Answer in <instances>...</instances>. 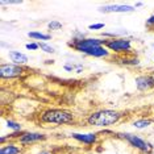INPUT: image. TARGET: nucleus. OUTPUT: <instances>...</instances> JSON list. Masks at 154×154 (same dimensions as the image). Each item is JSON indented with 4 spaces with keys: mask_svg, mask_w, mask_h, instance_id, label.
Here are the masks:
<instances>
[{
    "mask_svg": "<svg viewBox=\"0 0 154 154\" xmlns=\"http://www.w3.org/2000/svg\"><path fill=\"white\" fill-rule=\"evenodd\" d=\"M28 37L32 38V40H34L36 42H41V41L46 42V41H50V40H51V34H49V33H42V32H40V30L28 32Z\"/></svg>",
    "mask_w": 154,
    "mask_h": 154,
    "instance_id": "obj_13",
    "label": "nucleus"
},
{
    "mask_svg": "<svg viewBox=\"0 0 154 154\" xmlns=\"http://www.w3.org/2000/svg\"><path fill=\"white\" fill-rule=\"evenodd\" d=\"M83 54L88 55V57H94V58H108V57H111V51L108 50L106 46H95V48L87 49Z\"/></svg>",
    "mask_w": 154,
    "mask_h": 154,
    "instance_id": "obj_10",
    "label": "nucleus"
},
{
    "mask_svg": "<svg viewBox=\"0 0 154 154\" xmlns=\"http://www.w3.org/2000/svg\"><path fill=\"white\" fill-rule=\"evenodd\" d=\"M38 45H40V49L44 51V53H46V54H54L55 53V49L51 46V45H49L48 42L41 41V42H38Z\"/></svg>",
    "mask_w": 154,
    "mask_h": 154,
    "instance_id": "obj_18",
    "label": "nucleus"
},
{
    "mask_svg": "<svg viewBox=\"0 0 154 154\" xmlns=\"http://www.w3.org/2000/svg\"><path fill=\"white\" fill-rule=\"evenodd\" d=\"M5 125H7V128L11 129L12 132H24L23 131V125L20 124V122L15 121V120H11V119H7Z\"/></svg>",
    "mask_w": 154,
    "mask_h": 154,
    "instance_id": "obj_17",
    "label": "nucleus"
},
{
    "mask_svg": "<svg viewBox=\"0 0 154 154\" xmlns=\"http://www.w3.org/2000/svg\"><path fill=\"white\" fill-rule=\"evenodd\" d=\"M48 140V136L45 133L41 132H30V131H24L21 133V136L17 140V143L23 146V148H28L30 145H34V143H40L44 142Z\"/></svg>",
    "mask_w": 154,
    "mask_h": 154,
    "instance_id": "obj_6",
    "label": "nucleus"
},
{
    "mask_svg": "<svg viewBox=\"0 0 154 154\" xmlns=\"http://www.w3.org/2000/svg\"><path fill=\"white\" fill-rule=\"evenodd\" d=\"M37 154H53V153L48 152V150H42V152H40V153H37Z\"/></svg>",
    "mask_w": 154,
    "mask_h": 154,
    "instance_id": "obj_26",
    "label": "nucleus"
},
{
    "mask_svg": "<svg viewBox=\"0 0 154 154\" xmlns=\"http://www.w3.org/2000/svg\"><path fill=\"white\" fill-rule=\"evenodd\" d=\"M152 120L150 119H146V117H142V119H137V120L133 121V127H134L136 129H138V131H142V129H146L149 128L150 125H152Z\"/></svg>",
    "mask_w": 154,
    "mask_h": 154,
    "instance_id": "obj_14",
    "label": "nucleus"
},
{
    "mask_svg": "<svg viewBox=\"0 0 154 154\" xmlns=\"http://www.w3.org/2000/svg\"><path fill=\"white\" fill-rule=\"evenodd\" d=\"M136 8L129 4H115V11L113 13H132L134 12Z\"/></svg>",
    "mask_w": 154,
    "mask_h": 154,
    "instance_id": "obj_16",
    "label": "nucleus"
},
{
    "mask_svg": "<svg viewBox=\"0 0 154 154\" xmlns=\"http://www.w3.org/2000/svg\"><path fill=\"white\" fill-rule=\"evenodd\" d=\"M152 46H153V48H154V42H153V44H152Z\"/></svg>",
    "mask_w": 154,
    "mask_h": 154,
    "instance_id": "obj_28",
    "label": "nucleus"
},
{
    "mask_svg": "<svg viewBox=\"0 0 154 154\" xmlns=\"http://www.w3.org/2000/svg\"><path fill=\"white\" fill-rule=\"evenodd\" d=\"M134 85L138 91H149L154 88V80L150 76V74H141V75L136 76Z\"/></svg>",
    "mask_w": 154,
    "mask_h": 154,
    "instance_id": "obj_9",
    "label": "nucleus"
},
{
    "mask_svg": "<svg viewBox=\"0 0 154 154\" xmlns=\"http://www.w3.org/2000/svg\"><path fill=\"white\" fill-rule=\"evenodd\" d=\"M153 61H154V59H153Z\"/></svg>",
    "mask_w": 154,
    "mask_h": 154,
    "instance_id": "obj_29",
    "label": "nucleus"
},
{
    "mask_svg": "<svg viewBox=\"0 0 154 154\" xmlns=\"http://www.w3.org/2000/svg\"><path fill=\"white\" fill-rule=\"evenodd\" d=\"M70 137L75 141H78L79 143H83V145H87V146H92V145H96L99 142V134L97 133H76V132H72L70 134Z\"/></svg>",
    "mask_w": 154,
    "mask_h": 154,
    "instance_id": "obj_8",
    "label": "nucleus"
},
{
    "mask_svg": "<svg viewBox=\"0 0 154 154\" xmlns=\"http://www.w3.org/2000/svg\"><path fill=\"white\" fill-rule=\"evenodd\" d=\"M116 137L122 140V141H125L132 149H134L136 152H138L140 154H152L153 153V145L148 140L142 138L141 136H138V134L129 133V132H121V133H117Z\"/></svg>",
    "mask_w": 154,
    "mask_h": 154,
    "instance_id": "obj_3",
    "label": "nucleus"
},
{
    "mask_svg": "<svg viewBox=\"0 0 154 154\" xmlns=\"http://www.w3.org/2000/svg\"><path fill=\"white\" fill-rule=\"evenodd\" d=\"M121 63L125 66H140V58L134 57V55H127V57H121L120 58Z\"/></svg>",
    "mask_w": 154,
    "mask_h": 154,
    "instance_id": "obj_15",
    "label": "nucleus"
},
{
    "mask_svg": "<svg viewBox=\"0 0 154 154\" xmlns=\"http://www.w3.org/2000/svg\"><path fill=\"white\" fill-rule=\"evenodd\" d=\"M62 26H63V24H62L61 21H58V20H51V21L48 23V29L49 30H54V32L61 30Z\"/></svg>",
    "mask_w": 154,
    "mask_h": 154,
    "instance_id": "obj_19",
    "label": "nucleus"
},
{
    "mask_svg": "<svg viewBox=\"0 0 154 154\" xmlns=\"http://www.w3.org/2000/svg\"><path fill=\"white\" fill-rule=\"evenodd\" d=\"M63 69L66 70V71H72V70H74V66H70V65H65V66H63Z\"/></svg>",
    "mask_w": 154,
    "mask_h": 154,
    "instance_id": "obj_24",
    "label": "nucleus"
},
{
    "mask_svg": "<svg viewBox=\"0 0 154 154\" xmlns=\"http://www.w3.org/2000/svg\"><path fill=\"white\" fill-rule=\"evenodd\" d=\"M25 74L24 66L15 65V63H4L0 65V76L2 79H16L21 78Z\"/></svg>",
    "mask_w": 154,
    "mask_h": 154,
    "instance_id": "obj_7",
    "label": "nucleus"
},
{
    "mask_svg": "<svg viewBox=\"0 0 154 154\" xmlns=\"http://www.w3.org/2000/svg\"><path fill=\"white\" fill-rule=\"evenodd\" d=\"M142 5H143V3H142V2H138V3H136L134 8H138V7H142Z\"/></svg>",
    "mask_w": 154,
    "mask_h": 154,
    "instance_id": "obj_25",
    "label": "nucleus"
},
{
    "mask_svg": "<svg viewBox=\"0 0 154 154\" xmlns=\"http://www.w3.org/2000/svg\"><path fill=\"white\" fill-rule=\"evenodd\" d=\"M25 49L26 50H38L40 49V45H38V42H36V41H33V42H29L25 45Z\"/></svg>",
    "mask_w": 154,
    "mask_h": 154,
    "instance_id": "obj_22",
    "label": "nucleus"
},
{
    "mask_svg": "<svg viewBox=\"0 0 154 154\" xmlns=\"http://www.w3.org/2000/svg\"><path fill=\"white\" fill-rule=\"evenodd\" d=\"M150 76H152V78H153V80H154V70H153L152 72H150Z\"/></svg>",
    "mask_w": 154,
    "mask_h": 154,
    "instance_id": "obj_27",
    "label": "nucleus"
},
{
    "mask_svg": "<svg viewBox=\"0 0 154 154\" xmlns=\"http://www.w3.org/2000/svg\"><path fill=\"white\" fill-rule=\"evenodd\" d=\"M106 48L111 53L120 55H132L133 51V41L129 37H115L107 38Z\"/></svg>",
    "mask_w": 154,
    "mask_h": 154,
    "instance_id": "obj_4",
    "label": "nucleus"
},
{
    "mask_svg": "<svg viewBox=\"0 0 154 154\" xmlns=\"http://www.w3.org/2000/svg\"><path fill=\"white\" fill-rule=\"evenodd\" d=\"M8 58L12 61V63L20 65V66L26 65L28 61H29L28 55L24 54V53H21V51H19V50H9V51H8Z\"/></svg>",
    "mask_w": 154,
    "mask_h": 154,
    "instance_id": "obj_11",
    "label": "nucleus"
},
{
    "mask_svg": "<svg viewBox=\"0 0 154 154\" xmlns=\"http://www.w3.org/2000/svg\"><path fill=\"white\" fill-rule=\"evenodd\" d=\"M2 5H21L24 2L21 0H2Z\"/></svg>",
    "mask_w": 154,
    "mask_h": 154,
    "instance_id": "obj_20",
    "label": "nucleus"
},
{
    "mask_svg": "<svg viewBox=\"0 0 154 154\" xmlns=\"http://www.w3.org/2000/svg\"><path fill=\"white\" fill-rule=\"evenodd\" d=\"M38 120L41 124H51V125H67L74 124L76 121L75 115L67 109L62 108H48L38 115Z\"/></svg>",
    "mask_w": 154,
    "mask_h": 154,
    "instance_id": "obj_2",
    "label": "nucleus"
},
{
    "mask_svg": "<svg viewBox=\"0 0 154 154\" xmlns=\"http://www.w3.org/2000/svg\"><path fill=\"white\" fill-rule=\"evenodd\" d=\"M145 25H146V28H148V29H150V30L154 29V13H153L152 16L148 17V20H146Z\"/></svg>",
    "mask_w": 154,
    "mask_h": 154,
    "instance_id": "obj_21",
    "label": "nucleus"
},
{
    "mask_svg": "<svg viewBox=\"0 0 154 154\" xmlns=\"http://www.w3.org/2000/svg\"><path fill=\"white\" fill-rule=\"evenodd\" d=\"M23 146L17 142H7L5 145H2L0 148V154H21Z\"/></svg>",
    "mask_w": 154,
    "mask_h": 154,
    "instance_id": "obj_12",
    "label": "nucleus"
},
{
    "mask_svg": "<svg viewBox=\"0 0 154 154\" xmlns=\"http://www.w3.org/2000/svg\"><path fill=\"white\" fill-rule=\"evenodd\" d=\"M122 117H124V115L120 111L103 108V109L91 112L86 119V122L95 128H108L112 127V125L119 124Z\"/></svg>",
    "mask_w": 154,
    "mask_h": 154,
    "instance_id": "obj_1",
    "label": "nucleus"
},
{
    "mask_svg": "<svg viewBox=\"0 0 154 154\" xmlns=\"http://www.w3.org/2000/svg\"><path fill=\"white\" fill-rule=\"evenodd\" d=\"M104 28V24L103 23H96V24H90L88 25V29L90 30H100Z\"/></svg>",
    "mask_w": 154,
    "mask_h": 154,
    "instance_id": "obj_23",
    "label": "nucleus"
},
{
    "mask_svg": "<svg viewBox=\"0 0 154 154\" xmlns=\"http://www.w3.org/2000/svg\"><path fill=\"white\" fill-rule=\"evenodd\" d=\"M107 38H99V37H85L80 38V40H74L67 44L69 48H71L72 50L78 51V53H85L87 49L95 48V46H106Z\"/></svg>",
    "mask_w": 154,
    "mask_h": 154,
    "instance_id": "obj_5",
    "label": "nucleus"
}]
</instances>
